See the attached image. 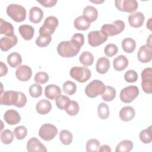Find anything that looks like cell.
I'll return each instance as SVG.
<instances>
[{"mask_svg":"<svg viewBox=\"0 0 152 152\" xmlns=\"http://www.w3.org/2000/svg\"><path fill=\"white\" fill-rule=\"evenodd\" d=\"M1 34H5V36L14 35V27L11 23L4 20L1 18Z\"/></svg>","mask_w":152,"mask_h":152,"instance_id":"obj_30","label":"cell"},{"mask_svg":"<svg viewBox=\"0 0 152 152\" xmlns=\"http://www.w3.org/2000/svg\"><path fill=\"white\" fill-rule=\"evenodd\" d=\"M97 113L100 119L103 120L106 119L110 115L108 105L103 102L100 103L97 107Z\"/></svg>","mask_w":152,"mask_h":152,"instance_id":"obj_35","label":"cell"},{"mask_svg":"<svg viewBox=\"0 0 152 152\" xmlns=\"http://www.w3.org/2000/svg\"><path fill=\"white\" fill-rule=\"evenodd\" d=\"M138 60L142 63H147L152 59V48L147 45L141 46L138 52Z\"/></svg>","mask_w":152,"mask_h":152,"instance_id":"obj_13","label":"cell"},{"mask_svg":"<svg viewBox=\"0 0 152 152\" xmlns=\"http://www.w3.org/2000/svg\"><path fill=\"white\" fill-rule=\"evenodd\" d=\"M1 141L5 144H11L14 139V133L11 130L5 129L1 132Z\"/></svg>","mask_w":152,"mask_h":152,"instance_id":"obj_40","label":"cell"},{"mask_svg":"<svg viewBox=\"0 0 152 152\" xmlns=\"http://www.w3.org/2000/svg\"><path fill=\"white\" fill-rule=\"evenodd\" d=\"M39 3H40L42 5H43L45 7H53L56 3L57 1L56 0H46V1H37Z\"/></svg>","mask_w":152,"mask_h":152,"instance_id":"obj_49","label":"cell"},{"mask_svg":"<svg viewBox=\"0 0 152 152\" xmlns=\"http://www.w3.org/2000/svg\"><path fill=\"white\" fill-rule=\"evenodd\" d=\"M135 115V111L131 106H125L119 111L120 119L125 122L131 121Z\"/></svg>","mask_w":152,"mask_h":152,"instance_id":"obj_21","label":"cell"},{"mask_svg":"<svg viewBox=\"0 0 152 152\" xmlns=\"http://www.w3.org/2000/svg\"><path fill=\"white\" fill-rule=\"evenodd\" d=\"M151 126L143 129L140 133V139L141 142L144 144H149L152 141V130Z\"/></svg>","mask_w":152,"mask_h":152,"instance_id":"obj_34","label":"cell"},{"mask_svg":"<svg viewBox=\"0 0 152 152\" xmlns=\"http://www.w3.org/2000/svg\"><path fill=\"white\" fill-rule=\"evenodd\" d=\"M70 76L79 83H85L91 77L90 70L86 66H74L69 71Z\"/></svg>","mask_w":152,"mask_h":152,"instance_id":"obj_6","label":"cell"},{"mask_svg":"<svg viewBox=\"0 0 152 152\" xmlns=\"http://www.w3.org/2000/svg\"><path fill=\"white\" fill-rule=\"evenodd\" d=\"M29 94L34 98L39 97L42 94V87L39 84H33L29 88Z\"/></svg>","mask_w":152,"mask_h":152,"instance_id":"obj_43","label":"cell"},{"mask_svg":"<svg viewBox=\"0 0 152 152\" xmlns=\"http://www.w3.org/2000/svg\"><path fill=\"white\" fill-rule=\"evenodd\" d=\"M125 23L122 20L114 21L112 24H105L101 27V30L107 34L108 36H116L120 34L125 28Z\"/></svg>","mask_w":152,"mask_h":152,"instance_id":"obj_7","label":"cell"},{"mask_svg":"<svg viewBox=\"0 0 152 152\" xmlns=\"http://www.w3.org/2000/svg\"><path fill=\"white\" fill-rule=\"evenodd\" d=\"M138 88L135 86H129L122 88L120 92L121 100L125 103L132 102L139 94Z\"/></svg>","mask_w":152,"mask_h":152,"instance_id":"obj_8","label":"cell"},{"mask_svg":"<svg viewBox=\"0 0 152 152\" xmlns=\"http://www.w3.org/2000/svg\"><path fill=\"white\" fill-rule=\"evenodd\" d=\"M133 142L131 140H124L121 141L116 146V152H129L133 148Z\"/></svg>","mask_w":152,"mask_h":152,"instance_id":"obj_31","label":"cell"},{"mask_svg":"<svg viewBox=\"0 0 152 152\" xmlns=\"http://www.w3.org/2000/svg\"><path fill=\"white\" fill-rule=\"evenodd\" d=\"M31 75L32 70L31 68L26 65L19 66L15 71L17 78L21 81H28L31 78Z\"/></svg>","mask_w":152,"mask_h":152,"instance_id":"obj_16","label":"cell"},{"mask_svg":"<svg viewBox=\"0 0 152 152\" xmlns=\"http://www.w3.org/2000/svg\"><path fill=\"white\" fill-rule=\"evenodd\" d=\"M7 14L13 21L15 22H22L26 18V8L18 4H11L7 8Z\"/></svg>","mask_w":152,"mask_h":152,"instance_id":"obj_3","label":"cell"},{"mask_svg":"<svg viewBox=\"0 0 152 152\" xmlns=\"http://www.w3.org/2000/svg\"><path fill=\"white\" fill-rule=\"evenodd\" d=\"M79 61L83 65L87 66L93 64L94 61L93 55L88 51L83 52L79 57Z\"/></svg>","mask_w":152,"mask_h":152,"instance_id":"obj_32","label":"cell"},{"mask_svg":"<svg viewBox=\"0 0 152 152\" xmlns=\"http://www.w3.org/2000/svg\"><path fill=\"white\" fill-rule=\"evenodd\" d=\"M106 86L104 83L99 80H94L91 81L85 88V93L86 96L90 98H94L104 92Z\"/></svg>","mask_w":152,"mask_h":152,"instance_id":"obj_5","label":"cell"},{"mask_svg":"<svg viewBox=\"0 0 152 152\" xmlns=\"http://www.w3.org/2000/svg\"><path fill=\"white\" fill-rule=\"evenodd\" d=\"M70 102V99L68 97L60 94L57 98L55 99L56 105L58 108L61 110H65L68 104Z\"/></svg>","mask_w":152,"mask_h":152,"instance_id":"obj_38","label":"cell"},{"mask_svg":"<svg viewBox=\"0 0 152 152\" xmlns=\"http://www.w3.org/2000/svg\"><path fill=\"white\" fill-rule=\"evenodd\" d=\"M108 36L102 30L91 31L88 34V44L93 47H97L104 43Z\"/></svg>","mask_w":152,"mask_h":152,"instance_id":"obj_9","label":"cell"},{"mask_svg":"<svg viewBox=\"0 0 152 152\" xmlns=\"http://www.w3.org/2000/svg\"><path fill=\"white\" fill-rule=\"evenodd\" d=\"M59 21L58 18L54 16H49L46 18L43 24L39 29V34L43 36H51L54 33L58 27Z\"/></svg>","mask_w":152,"mask_h":152,"instance_id":"obj_4","label":"cell"},{"mask_svg":"<svg viewBox=\"0 0 152 152\" xmlns=\"http://www.w3.org/2000/svg\"><path fill=\"white\" fill-rule=\"evenodd\" d=\"M151 35H150L148 40H147V45L152 47L151 46Z\"/></svg>","mask_w":152,"mask_h":152,"instance_id":"obj_53","label":"cell"},{"mask_svg":"<svg viewBox=\"0 0 152 152\" xmlns=\"http://www.w3.org/2000/svg\"><path fill=\"white\" fill-rule=\"evenodd\" d=\"M113 68L116 71H121L128 66V60L125 56L121 55L114 59L113 61Z\"/></svg>","mask_w":152,"mask_h":152,"instance_id":"obj_25","label":"cell"},{"mask_svg":"<svg viewBox=\"0 0 152 152\" xmlns=\"http://www.w3.org/2000/svg\"><path fill=\"white\" fill-rule=\"evenodd\" d=\"M70 40H71L79 47L81 48L84 43V35L81 33H75L72 36Z\"/></svg>","mask_w":152,"mask_h":152,"instance_id":"obj_48","label":"cell"},{"mask_svg":"<svg viewBox=\"0 0 152 152\" xmlns=\"http://www.w3.org/2000/svg\"><path fill=\"white\" fill-rule=\"evenodd\" d=\"M116 97V90L111 86H106L104 92L102 94V98L105 102L113 100Z\"/></svg>","mask_w":152,"mask_h":152,"instance_id":"obj_33","label":"cell"},{"mask_svg":"<svg viewBox=\"0 0 152 152\" xmlns=\"http://www.w3.org/2000/svg\"><path fill=\"white\" fill-rule=\"evenodd\" d=\"M62 90L65 94L71 96L75 93L77 90V86L74 82L68 80L64 83Z\"/></svg>","mask_w":152,"mask_h":152,"instance_id":"obj_39","label":"cell"},{"mask_svg":"<svg viewBox=\"0 0 152 152\" xmlns=\"http://www.w3.org/2000/svg\"><path fill=\"white\" fill-rule=\"evenodd\" d=\"M100 142L95 138L88 140L86 143V151L87 152H96L99 151Z\"/></svg>","mask_w":152,"mask_h":152,"instance_id":"obj_41","label":"cell"},{"mask_svg":"<svg viewBox=\"0 0 152 152\" xmlns=\"http://www.w3.org/2000/svg\"><path fill=\"white\" fill-rule=\"evenodd\" d=\"M58 134L57 128L50 124H45L41 126L39 131V137L45 141L53 140Z\"/></svg>","mask_w":152,"mask_h":152,"instance_id":"obj_10","label":"cell"},{"mask_svg":"<svg viewBox=\"0 0 152 152\" xmlns=\"http://www.w3.org/2000/svg\"><path fill=\"white\" fill-rule=\"evenodd\" d=\"M99 151H100V152H111L112 150H111L110 146H109L106 144H104L99 147Z\"/></svg>","mask_w":152,"mask_h":152,"instance_id":"obj_51","label":"cell"},{"mask_svg":"<svg viewBox=\"0 0 152 152\" xmlns=\"http://www.w3.org/2000/svg\"><path fill=\"white\" fill-rule=\"evenodd\" d=\"M13 133L16 139L21 140L27 136V129L24 126H18L14 128Z\"/></svg>","mask_w":152,"mask_h":152,"instance_id":"obj_42","label":"cell"},{"mask_svg":"<svg viewBox=\"0 0 152 152\" xmlns=\"http://www.w3.org/2000/svg\"><path fill=\"white\" fill-rule=\"evenodd\" d=\"M27 103V97L22 93L15 91H5L1 92L0 103L2 105H14L17 107H23Z\"/></svg>","mask_w":152,"mask_h":152,"instance_id":"obj_1","label":"cell"},{"mask_svg":"<svg viewBox=\"0 0 152 152\" xmlns=\"http://www.w3.org/2000/svg\"><path fill=\"white\" fill-rule=\"evenodd\" d=\"M36 109L39 114L46 115L52 109L51 103L48 100L42 99L37 103Z\"/></svg>","mask_w":152,"mask_h":152,"instance_id":"obj_24","label":"cell"},{"mask_svg":"<svg viewBox=\"0 0 152 152\" xmlns=\"http://www.w3.org/2000/svg\"><path fill=\"white\" fill-rule=\"evenodd\" d=\"M79 109L80 107L78 103L74 100H70L65 110L69 116H75L78 114Z\"/></svg>","mask_w":152,"mask_h":152,"instance_id":"obj_37","label":"cell"},{"mask_svg":"<svg viewBox=\"0 0 152 152\" xmlns=\"http://www.w3.org/2000/svg\"><path fill=\"white\" fill-rule=\"evenodd\" d=\"M18 31L24 40H30L34 36V29L30 25L22 24L19 27Z\"/></svg>","mask_w":152,"mask_h":152,"instance_id":"obj_22","label":"cell"},{"mask_svg":"<svg viewBox=\"0 0 152 152\" xmlns=\"http://www.w3.org/2000/svg\"><path fill=\"white\" fill-rule=\"evenodd\" d=\"M118 52V48L117 46L113 43H109L107 45L104 49V52L108 57H112L115 56Z\"/></svg>","mask_w":152,"mask_h":152,"instance_id":"obj_45","label":"cell"},{"mask_svg":"<svg viewBox=\"0 0 152 152\" xmlns=\"http://www.w3.org/2000/svg\"><path fill=\"white\" fill-rule=\"evenodd\" d=\"M141 87L147 94L152 93V68H146L141 72Z\"/></svg>","mask_w":152,"mask_h":152,"instance_id":"obj_11","label":"cell"},{"mask_svg":"<svg viewBox=\"0 0 152 152\" xmlns=\"http://www.w3.org/2000/svg\"><path fill=\"white\" fill-rule=\"evenodd\" d=\"M151 18H150L148 21L147 22V27L151 31Z\"/></svg>","mask_w":152,"mask_h":152,"instance_id":"obj_52","label":"cell"},{"mask_svg":"<svg viewBox=\"0 0 152 152\" xmlns=\"http://www.w3.org/2000/svg\"><path fill=\"white\" fill-rule=\"evenodd\" d=\"M7 62L12 68H17L22 63V58L21 55L16 52H12L7 56Z\"/></svg>","mask_w":152,"mask_h":152,"instance_id":"obj_27","label":"cell"},{"mask_svg":"<svg viewBox=\"0 0 152 152\" xmlns=\"http://www.w3.org/2000/svg\"><path fill=\"white\" fill-rule=\"evenodd\" d=\"M81 48L73 43L71 40L60 42L57 46V52L64 58H71L76 56Z\"/></svg>","mask_w":152,"mask_h":152,"instance_id":"obj_2","label":"cell"},{"mask_svg":"<svg viewBox=\"0 0 152 152\" xmlns=\"http://www.w3.org/2000/svg\"><path fill=\"white\" fill-rule=\"evenodd\" d=\"M61 93V90L60 87L55 84H49L45 89V95L50 100L56 99Z\"/></svg>","mask_w":152,"mask_h":152,"instance_id":"obj_19","label":"cell"},{"mask_svg":"<svg viewBox=\"0 0 152 152\" xmlns=\"http://www.w3.org/2000/svg\"><path fill=\"white\" fill-rule=\"evenodd\" d=\"M27 150L28 152H46L47 149L45 145L36 137L31 138L27 143Z\"/></svg>","mask_w":152,"mask_h":152,"instance_id":"obj_14","label":"cell"},{"mask_svg":"<svg viewBox=\"0 0 152 152\" xmlns=\"http://www.w3.org/2000/svg\"><path fill=\"white\" fill-rule=\"evenodd\" d=\"M34 79L37 84H45L49 80V75L45 72H38L36 74Z\"/></svg>","mask_w":152,"mask_h":152,"instance_id":"obj_46","label":"cell"},{"mask_svg":"<svg viewBox=\"0 0 152 152\" xmlns=\"http://www.w3.org/2000/svg\"><path fill=\"white\" fill-rule=\"evenodd\" d=\"M18 39L14 34L13 36H5L0 39V48L1 50L7 52L17 44Z\"/></svg>","mask_w":152,"mask_h":152,"instance_id":"obj_15","label":"cell"},{"mask_svg":"<svg viewBox=\"0 0 152 152\" xmlns=\"http://www.w3.org/2000/svg\"><path fill=\"white\" fill-rule=\"evenodd\" d=\"M51 40V36H43L39 35V36L36 40V44L40 48H44L49 45Z\"/></svg>","mask_w":152,"mask_h":152,"instance_id":"obj_44","label":"cell"},{"mask_svg":"<svg viewBox=\"0 0 152 152\" xmlns=\"http://www.w3.org/2000/svg\"><path fill=\"white\" fill-rule=\"evenodd\" d=\"M4 119L8 124L13 125H16L20 122L21 116L17 110L10 109L5 112Z\"/></svg>","mask_w":152,"mask_h":152,"instance_id":"obj_18","label":"cell"},{"mask_svg":"<svg viewBox=\"0 0 152 152\" xmlns=\"http://www.w3.org/2000/svg\"><path fill=\"white\" fill-rule=\"evenodd\" d=\"M115 4L118 10L126 12H134L138 7V2L135 0H116Z\"/></svg>","mask_w":152,"mask_h":152,"instance_id":"obj_12","label":"cell"},{"mask_svg":"<svg viewBox=\"0 0 152 152\" xmlns=\"http://www.w3.org/2000/svg\"><path fill=\"white\" fill-rule=\"evenodd\" d=\"M43 17V10L38 7H33L29 11V20L31 23L37 24L40 23Z\"/></svg>","mask_w":152,"mask_h":152,"instance_id":"obj_20","label":"cell"},{"mask_svg":"<svg viewBox=\"0 0 152 152\" xmlns=\"http://www.w3.org/2000/svg\"><path fill=\"white\" fill-rule=\"evenodd\" d=\"M109 68L110 61L107 58L103 56L97 60L96 65V69L98 73L104 74L108 71Z\"/></svg>","mask_w":152,"mask_h":152,"instance_id":"obj_23","label":"cell"},{"mask_svg":"<svg viewBox=\"0 0 152 152\" xmlns=\"http://www.w3.org/2000/svg\"><path fill=\"white\" fill-rule=\"evenodd\" d=\"M91 23L87 21L83 15L77 17L74 21V25L76 29L78 30H86L90 26Z\"/></svg>","mask_w":152,"mask_h":152,"instance_id":"obj_29","label":"cell"},{"mask_svg":"<svg viewBox=\"0 0 152 152\" xmlns=\"http://www.w3.org/2000/svg\"><path fill=\"white\" fill-rule=\"evenodd\" d=\"M59 139L63 144L69 145L72 141V134L68 130H62L59 132Z\"/></svg>","mask_w":152,"mask_h":152,"instance_id":"obj_36","label":"cell"},{"mask_svg":"<svg viewBox=\"0 0 152 152\" xmlns=\"http://www.w3.org/2000/svg\"><path fill=\"white\" fill-rule=\"evenodd\" d=\"M122 48L126 53H131L135 49L136 42L132 38H125L122 41Z\"/></svg>","mask_w":152,"mask_h":152,"instance_id":"obj_28","label":"cell"},{"mask_svg":"<svg viewBox=\"0 0 152 152\" xmlns=\"http://www.w3.org/2000/svg\"><path fill=\"white\" fill-rule=\"evenodd\" d=\"M144 15L141 12H136L131 14L128 17L129 25L134 28H139L143 25L144 21Z\"/></svg>","mask_w":152,"mask_h":152,"instance_id":"obj_17","label":"cell"},{"mask_svg":"<svg viewBox=\"0 0 152 152\" xmlns=\"http://www.w3.org/2000/svg\"><path fill=\"white\" fill-rule=\"evenodd\" d=\"M83 17L90 23L96 21L98 17L97 9L93 6L86 7L83 10Z\"/></svg>","mask_w":152,"mask_h":152,"instance_id":"obj_26","label":"cell"},{"mask_svg":"<svg viewBox=\"0 0 152 152\" xmlns=\"http://www.w3.org/2000/svg\"><path fill=\"white\" fill-rule=\"evenodd\" d=\"M138 74L134 70L127 71L124 74V79L128 83H134L138 80Z\"/></svg>","mask_w":152,"mask_h":152,"instance_id":"obj_47","label":"cell"},{"mask_svg":"<svg viewBox=\"0 0 152 152\" xmlns=\"http://www.w3.org/2000/svg\"><path fill=\"white\" fill-rule=\"evenodd\" d=\"M1 66H0V77H3L8 72V68L7 65L3 62H1Z\"/></svg>","mask_w":152,"mask_h":152,"instance_id":"obj_50","label":"cell"}]
</instances>
